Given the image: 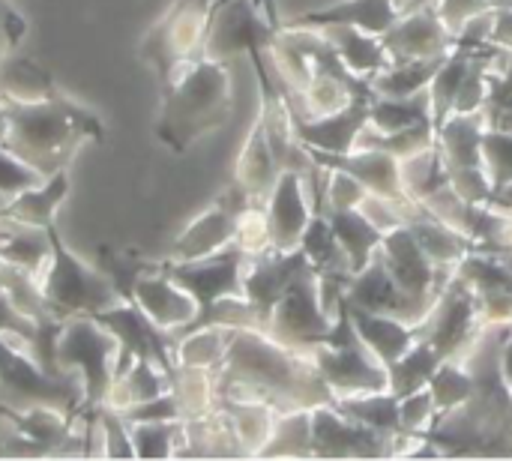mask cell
I'll list each match as a JSON object with an SVG mask.
<instances>
[{"mask_svg":"<svg viewBox=\"0 0 512 461\" xmlns=\"http://www.w3.org/2000/svg\"><path fill=\"white\" fill-rule=\"evenodd\" d=\"M333 408L354 420L363 423L369 429L387 432V435H402V411H399V399L393 393H369V396H345L336 399Z\"/></svg>","mask_w":512,"mask_h":461,"instance_id":"obj_30","label":"cell"},{"mask_svg":"<svg viewBox=\"0 0 512 461\" xmlns=\"http://www.w3.org/2000/svg\"><path fill=\"white\" fill-rule=\"evenodd\" d=\"M117 351L120 345L114 333L105 330L96 318L75 315L63 321L57 342H54V360L63 375H78L84 387V399H81L75 423L93 420L105 408L111 384H114Z\"/></svg>","mask_w":512,"mask_h":461,"instance_id":"obj_4","label":"cell"},{"mask_svg":"<svg viewBox=\"0 0 512 461\" xmlns=\"http://www.w3.org/2000/svg\"><path fill=\"white\" fill-rule=\"evenodd\" d=\"M330 42L333 48L339 51V57L345 60V66L363 78H372L378 72H384L393 60L381 42V36H372V33H363L357 27H348V24H327V27H318Z\"/></svg>","mask_w":512,"mask_h":461,"instance_id":"obj_23","label":"cell"},{"mask_svg":"<svg viewBox=\"0 0 512 461\" xmlns=\"http://www.w3.org/2000/svg\"><path fill=\"white\" fill-rule=\"evenodd\" d=\"M405 3H408V0H396V6H399V9H402V6H405Z\"/></svg>","mask_w":512,"mask_h":461,"instance_id":"obj_49","label":"cell"},{"mask_svg":"<svg viewBox=\"0 0 512 461\" xmlns=\"http://www.w3.org/2000/svg\"><path fill=\"white\" fill-rule=\"evenodd\" d=\"M99 438H102V456L108 459H135V447L129 438V423L114 408L99 411Z\"/></svg>","mask_w":512,"mask_h":461,"instance_id":"obj_38","label":"cell"},{"mask_svg":"<svg viewBox=\"0 0 512 461\" xmlns=\"http://www.w3.org/2000/svg\"><path fill=\"white\" fill-rule=\"evenodd\" d=\"M249 207H258L237 183H231L204 213H198L171 243L168 261H195L207 258L237 240L240 219Z\"/></svg>","mask_w":512,"mask_h":461,"instance_id":"obj_12","label":"cell"},{"mask_svg":"<svg viewBox=\"0 0 512 461\" xmlns=\"http://www.w3.org/2000/svg\"><path fill=\"white\" fill-rule=\"evenodd\" d=\"M282 168L270 150V141H267V132H264V123L261 117L255 120L252 132L246 135L243 141V150L237 156V165H234V183L258 204L264 207L267 198L273 195L276 189V180H279Z\"/></svg>","mask_w":512,"mask_h":461,"instance_id":"obj_21","label":"cell"},{"mask_svg":"<svg viewBox=\"0 0 512 461\" xmlns=\"http://www.w3.org/2000/svg\"><path fill=\"white\" fill-rule=\"evenodd\" d=\"M483 330L486 327L477 312L474 288L459 273H453L432 312L417 324V339H426L447 363V360H462L474 348Z\"/></svg>","mask_w":512,"mask_h":461,"instance_id":"obj_10","label":"cell"},{"mask_svg":"<svg viewBox=\"0 0 512 461\" xmlns=\"http://www.w3.org/2000/svg\"><path fill=\"white\" fill-rule=\"evenodd\" d=\"M441 363H444L441 354L426 339H417V345L405 357H399L396 363L387 366V372H390V393L396 399H408V396L426 390Z\"/></svg>","mask_w":512,"mask_h":461,"instance_id":"obj_28","label":"cell"},{"mask_svg":"<svg viewBox=\"0 0 512 461\" xmlns=\"http://www.w3.org/2000/svg\"><path fill=\"white\" fill-rule=\"evenodd\" d=\"M399 411H402V435L423 438V432L435 420V402H432L429 387L414 393V396H408V399H399Z\"/></svg>","mask_w":512,"mask_h":461,"instance_id":"obj_41","label":"cell"},{"mask_svg":"<svg viewBox=\"0 0 512 461\" xmlns=\"http://www.w3.org/2000/svg\"><path fill=\"white\" fill-rule=\"evenodd\" d=\"M6 3H12V0H6Z\"/></svg>","mask_w":512,"mask_h":461,"instance_id":"obj_50","label":"cell"},{"mask_svg":"<svg viewBox=\"0 0 512 461\" xmlns=\"http://www.w3.org/2000/svg\"><path fill=\"white\" fill-rule=\"evenodd\" d=\"M66 195H69V168L45 177L39 186L12 195L0 210V219L30 228H48L51 222H57V210L63 207Z\"/></svg>","mask_w":512,"mask_h":461,"instance_id":"obj_22","label":"cell"},{"mask_svg":"<svg viewBox=\"0 0 512 461\" xmlns=\"http://www.w3.org/2000/svg\"><path fill=\"white\" fill-rule=\"evenodd\" d=\"M372 102L375 99H348V105H342L339 111L321 114V117L291 114L294 135L306 150H315V153H330V156L351 153V150H357L360 132L369 126Z\"/></svg>","mask_w":512,"mask_h":461,"instance_id":"obj_15","label":"cell"},{"mask_svg":"<svg viewBox=\"0 0 512 461\" xmlns=\"http://www.w3.org/2000/svg\"><path fill=\"white\" fill-rule=\"evenodd\" d=\"M9 228H12V222H3V219H0V240L9 234Z\"/></svg>","mask_w":512,"mask_h":461,"instance_id":"obj_48","label":"cell"},{"mask_svg":"<svg viewBox=\"0 0 512 461\" xmlns=\"http://www.w3.org/2000/svg\"><path fill=\"white\" fill-rule=\"evenodd\" d=\"M96 267L111 279V285L117 288L120 300L123 303H132V288L135 282L156 267V261L144 258L141 252L135 249H114V246H99L96 249Z\"/></svg>","mask_w":512,"mask_h":461,"instance_id":"obj_34","label":"cell"},{"mask_svg":"<svg viewBox=\"0 0 512 461\" xmlns=\"http://www.w3.org/2000/svg\"><path fill=\"white\" fill-rule=\"evenodd\" d=\"M432 3L438 6L441 21H444L453 33H459V30L465 27V21H471L474 15L489 12V9L498 6V0H432Z\"/></svg>","mask_w":512,"mask_h":461,"instance_id":"obj_43","label":"cell"},{"mask_svg":"<svg viewBox=\"0 0 512 461\" xmlns=\"http://www.w3.org/2000/svg\"><path fill=\"white\" fill-rule=\"evenodd\" d=\"M216 399L261 402L276 414L315 411L336 402L312 354L285 348L261 330L240 327H234L216 372Z\"/></svg>","mask_w":512,"mask_h":461,"instance_id":"obj_1","label":"cell"},{"mask_svg":"<svg viewBox=\"0 0 512 461\" xmlns=\"http://www.w3.org/2000/svg\"><path fill=\"white\" fill-rule=\"evenodd\" d=\"M45 231L51 240V255L39 273V288H42L45 306L54 318L66 321L75 315H96V312L120 303V294L111 285V279L99 267L84 264L63 243L57 222H51Z\"/></svg>","mask_w":512,"mask_h":461,"instance_id":"obj_5","label":"cell"},{"mask_svg":"<svg viewBox=\"0 0 512 461\" xmlns=\"http://www.w3.org/2000/svg\"><path fill=\"white\" fill-rule=\"evenodd\" d=\"M501 372H504V381L512 390V324L507 339H504V348H501Z\"/></svg>","mask_w":512,"mask_h":461,"instance_id":"obj_46","label":"cell"},{"mask_svg":"<svg viewBox=\"0 0 512 461\" xmlns=\"http://www.w3.org/2000/svg\"><path fill=\"white\" fill-rule=\"evenodd\" d=\"M249 255L243 252V246L231 243L207 258H195V261H168L162 258L159 267L186 291L192 294V300L198 303V315L171 333V342L177 336H183L186 330H192L198 321H204L210 315V309L228 297H243V270H246Z\"/></svg>","mask_w":512,"mask_h":461,"instance_id":"obj_8","label":"cell"},{"mask_svg":"<svg viewBox=\"0 0 512 461\" xmlns=\"http://www.w3.org/2000/svg\"><path fill=\"white\" fill-rule=\"evenodd\" d=\"M60 87L54 84L51 72L39 66L33 57L9 51L0 63V99L9 102H42L57 96Z\"/></svg>","mask_w":512,"mask_h":461,"instance_id":"obj_24","label":"cell"},{"mask_svg":"<svg viewBox=\"0 0 512 461\" xmlns=\"http://www.w3.org/2000/svg\"><path fill=\"white\" fill-rule=\"evenodd\" d=\"M129 438L135 447V459H174L186 444V420L132 423Z\"/></svg>","mask_w":512,"mask_h":461,"instance_id":"obj_33","label":"cell"},{"mask_svg":"<svg viewBox=\"0 0 512 461\" xmlns=\"http://www.w3.org/2000/svg\"><path fill=\"white\" fill-rule=\"evenodd\" d=\"M345 300L360 306V309H369V312H378V315H390V318H399L411 327H417L426 315L402 294V288L396 285V279L390 276L381 252L372 255L369 267L354 273L348 288H345Z\"/></svg>","mask_w":512,"mask_h":461,"instance_id":"obj_17","label":"cell"},{"mask_svg":"<svg viewBox=\"0 0 512 461\" xmlns=\"http://www.w3.org/2000/svg\"><path fill=\"white\" fill-rule=\"evenodd\" d=\"M90 318H96L105 330H111L114 339H117V345H120V351H117V366H114V378H117L132 360H150V363H156V366L168 375V381H171V375L177 372V354H174L171 333L162 330V327H156L135 303H123V300H120V303H114V306H108V309L90 315Z\"/></svg>","mask_w":512,"mask_h":461,"instance_id":"obj_11","label":"cell"},{"mask_svg":"<svg viewBox=\"0 0 512 461\" xmlns=\"http://www.w3.org/2000/svg\"><path fill=\"white\" fill-rule=\"evenodd\" d=\"M3 111L6 135L0 144L21 156L42 177L69 168L84 141L105 138L102 120L90 108L72 102L66 93H57L42 102L3 99Z\"/></svg>","mask_w":512,"mask_h":461,"instance_id":"obj_2","label":"cell"},{"mask_svg":"<svg viewBox=\"0 0 512 461\" xmlns=\"http://www.w3.org/2000/svg\"><path fill=\"white\" fill-rule=\"evenodd\" d=\"M327 219H330V228H333L339 246L345 249V255L351 261V270L354 273L366 270L372 255L381 249L384 231L360 207H354V210H330Z\"/></svg>","mask_w":512,"mask_h":461,"instance_id":"obj_25","label":"cell"},{"mask_svg":"<svg viewBox=\"0 0 512 461\" xmlns=\"http://www.w3.org/2000/svg\"><path fill=\"white\" fill-rule=\"evenodd\" d=\"M381 42L393 63H408V60L450 54L456 45V33L441 21V12L435 3H423L399 15V21L387 33H381Z\"/></svg>","mask_w":512,"mask_h":461,"instance_id":"obj_13","label":"cell"},{"mask_svg":"<svg viewBox=\"0 0 512 461\" xmlns=\"http://www.w3.org/2000/svg\"><path fill=\"white\" fill-rule=\"evenodd\" d=\"M399 15L402 12H399L396 0H339L327 9L306 12L288 24L291 27H312V30L327 27V24H348V27H357L363 33L381 36L399 21Z\"/></svg>","mask_w":512,"mask_h":461,"instance_id":"obj_20","label":"cell"},{"mask_svg":"<svg viewBox=\"0 0 512 461\" xmlns=\"http://www.w3.org/2000/svg\"><path fill=\"white\" fill-rule=\"evenodd\" d=\"M483 165L492 183V192L512 183V132L486 129L483 132Z\"/></svg>","mask_w":512,"mask_h":461,"instance_id":"obj_37","label":"cell"},{"mask_svg":"<svg viewBox=\"0 0 512 461\" xmlns=\"http://www.w3.org/2000/svg\"><path fill=\"white\" fill-rule=\"evenodd\" d=\"M417 123H432V102H429V87L405 96V99H393V96H378L369 108V126L390 135Z\"/></svg>","mask_w":512,"mask_h":461,"instance_id":"obj_31","label":"cell"},{"mask_svg":"<svg viewBox=\"0 0 512 461\" xmlns=\"http://www.w3.org/2000/svg\"><path fill=\"white\" fill-rule=\"evenodd\" d=\"M429 393H432V402H435V420L432 423H438V420L450 417L453 411H459L462 405L471 402V396H474V375L468 372V366L462 360H447L432 375Z\"/></svg>","mask_w":512,"mask_h":461,"instance_id":"obj_32","label":"cell"},{"mask_svg":"<svg viewBox=\"0 0 512 461\" xmlns=\"http://www.w3.org/2000/svg\"><path fill=\"white\" fill-rule=\"evenodd\" d=\"M210 3L213 0H174L168 12L144 33L138 57L156 72L159 90H165L183 66L204 57Z\"/></svg>","mask_w":512,"mask_h":461,"instance_id":"obj_7","label":"cell"},{"mask_svg":"<svg viewBox=\"0 0 512 461\" xmlns=\"http://www.w3.org/2000/svg\"><path fill=\"white\" fill-rule=\"evenodd\" d=\"M489 93L483 108H504L512 111V51H504L492 66H489Z\"/></svg>","mask_w":512,"mask_h":461,"instance_id":"obj_42","label":"cell"},{"mask_svg":"<svg viewBox=\"0 0 512 461\" xmlns=\"http://www.w3.org/2000/svg\"><path fill=\"white\" fill-rule=\"evenodd\" d=\"M0 336L27 345L30 354H33V348L39 345V336H42V324H36L33 318H27L15 303L6 297L3 288H0Z\"/></svg>","mask_w":512,"mask_h":461,"instance_id":"obj_39","label":"cell"},{"mask_svg":"<svg viewBox=\"0 0 512 461\" xmlns=\"http://www.w3.org/2000/svg\"><path fill=\"white\" fill-rule=\"evenodd\" d=\"M231 72L225 60L198 57L183 66L162 90V111L156 120V138L171 153H186L198 138L222 129L231 120Z\"/></svg>","mask_w":512,"mask_h":461,"instance_id":"obj_3","label":"cell"},{"mask_svg":"<svg viewBox=\"0 0 512 461\" xmlns=\"http://www.w3.org/2000/svg\"><path fill=\"white\" fill-rule=\"evenodd\" d=\"M309 267V258L303 249L294 252H261L255 258L246 261L243 270V297L252 303V309L258 312L264 330L270 324V315L276 309V303L285 297L288 285Z\"/></svg>","mask_w":512,"mask_h":461,"instance_id":"obj_14","label":"cell"},{"mask_svg":"<svg viewBox=\"0 0 512 461\" xmlns=\"http://www.w3.org/2000/svg\"><path fill=\"white\" fill-rule=\"evenodd\" d=\"M489 42L501 45L504 51H512V9L510 6H495V18H492V36Z\"/></svg>","mask_w":512,"mask_h":461,"instance_id":"obj_45","label":"cell"},{"mask_svg":"<svg viewBox=\"0 0 512 461\" xmlns=\"http://www.w3.org/2000/svg\"><path fill=\"white\" fill-rule=\"evenodd\" d=\"M336 324V315L327 312L324 300H321V282L318 273L312 270V264L288 285L285 297L276 303L270 324H267V336L276 339L285 348H294L300 354H312L318 345L327 342L330 330Z\"/></svg>","mask_w":512,"mask_h":461,"instance_id":"obj_9","label":"cell"},{"mask_svg":"<svg viewBox=\"0 0 512 461\" xmlns=\"http://www.w3.org/2000/svg\"><path fill=\"white\" fill-rule=\"evenodd\" d=\"M132 303L162 330L174 333L180 327H186L195 315H198V303L192 300V294H186L156 261L153 270H147L135 288H132Z\"/></svg>","mask_w":512,"mask_h":461,"instance_id":"obj_18","label":"cell"},{"mask_svg":"<svg viewBox=\"0 0 512 461\" xmlns=\"http://www.w3.org/2000/svg\"><path fill=\"white\" fill-rule=\"evenodd\" d=\"M24 33H27V21L6 0H0V63L9 51L18 48Z\"/></svg>","mask_w":512,"mask_h":461,"instance_id":"obj_44","label":"cell"},{"mask_svg":"<svg viewBox=\"0 0 512 461\" xmlns=\"http://www.w3.org/2000/svg\"><path fill=\"white\" fill-rule=\"evenodd\" d=\"M303 174L297 171H282L276 180L273 195L264 204V222H267V237L273 252H294L300 249V240L312 222V204L303 189Z\"/></svg>","mask_w":512,"mask_h":461,"instance_id":"obj_16","label":"cell"},{"mask_svg":"<svg viewBox=\"0 0 512 461\" xmlns=\"http://www.w3.org/2000/svg\"><path fill=\"white\" fill-rule=\"evenodd\" d=\"M42 180L45 177L36 168H30L21 156H15L12 150H6L0 144V195L12 198V195L24 192L30 186H39Z\"/></svg>","mask_w":512,"mask_h":461,"instance_id":"obj_40","label":"cell"},{"mask_svg":"<svg viewBox=\"0 0 512 461\" xmlns=\"http://www.w3.org/2000/svg\"><path fill=\"white\" fill-rule=\"evenodd\" d=\"M162 393H168V375L150 363V360H132L111 384V393H108V408L114 411H126L132 405H141V402H150V399H159Z\"/></svg>","mask_w":512,"mask_h":461,"instance_id":"obj_27","label":"cell"},{"mask_svg":"<svg viewBox=\"0 0 512 461\" xmlns=\"http://www.w3.org/2000/svg\"><path fill=\"white\" fill-rule=\"evenodd\" d=\"M81 399L84 387L78 375H48L27 345L0 336V408L12 414L30 408H54L75 423Z\"/></svg>","mask_w":512,"mask_h":461,"instance_id":"obj_6","label":"cell"},{"mask_svg":"<svg viewBox=\"0 0 512 461\" xmlns=\"http://www.w3.org/2000/svg\"><path fill=\"white\" fill-rule=\"evenodd\" d=\"M225 3H231V0H213V3H210V18H213V15H216V12H219Z\"/></svg>","mask_w":512,"mask_h":461,"instance_id":"obj_47","label":"cell"},{"mask_svg":"<svg viewBox=\"0 0 512 461\" xmlns=\"http://www.w3.org/2000/svg\"><path fill=\"white\" fill-rule=\"evenodd\" d=\"M450 54L441 57H426V60H408V63H390L384 72L372 75V87L378 96H393V99H405L414 96L420 90H426L432 84V78L438 75V69L444 66Z\"/></svg>","mask_w":512,"mask_h":461,"instance_id":"obj_29","label":"cell"},{"mask_svg":"<svg viewBox=\"0 0 512 461\" xmlns=\"http://www.w3.org/2000/svg\"><path fill=\"white\" fill-rule=\"evenodd\" d=\"M216 408L225 414V420L231 423L243 456H261L264 444L273 435L276 426V411L270 405L261 402H240V399H216Z\"/></svg>","mask_w":512,"mask_h":461,"instance_id":"obj_26","label":"cell"},{"mask_svg":"<svg viewBox=\"0 0 512 461\" xmlns=\"http://www.w3.org/2000/svg\"><path fill=\"white\" fill-rule=\"evenodd\" d=\"M51 255V240L45 228H30V225H15L9 228V234L0 240V258L9 264H18L30 273H42L45 261Z\"/></svg>","mask_w":512,"mask_h":461,"instance_id":"obj_35","label":"cell"},{"mask_svg":"<svg viewBox=\"0 0 512 461\" xmlns=\"http://www.w3.org/2000/svg\"><path fill=\"white\" fill-rule=\"evenodd\" d=\"M270 456H312V411H288L276 417L273 435L261 450V459Z\"/></svg>","mask_w":512,"mask_h":461,"instance_id":"obj_36","label":"cell"},{"mask_svg":"<svg viewBox=\"0 0 512 461\" xmlns=\"http://www.w3.org/2000/svg\"><path fill=\"white\" fill-rule=\"evenodd\" d=\"M339 303L345 306L357 336L363 339V345L384 363H396L399 357H405L414 345H417V327L399 321V318H390V315H378V312H369V309H360L354 303L345 300V294L339 297ZM336 303V306H339Z\"/></svg>","mask_w":512,"mask_h":461,"instance_id":"obj_19","label":"cell"}]
</instances>
